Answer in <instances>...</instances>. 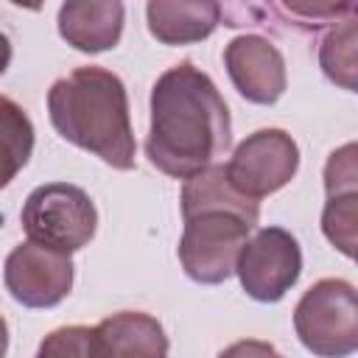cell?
I'll return each instance as SVG.
<instances>
[{
  "label": "cell",
  "instance_id": "3",
  "mask_svg": "<svg viewBox=\"0 0 358 358\" xmlns=\"http://www.w3.org/2000/svg\"><path fill=\"white\" fill-rule=\"evenodd\" d=\"M48 115L62 140L101 157L117 171L134 168L137 143L129 120V95L112 70L87 64L53 81Z\"/></svg>",
  "mask_w": 358,
  "mask_h": 358
},
{
  "label": "cell",
  "instance_id": "13",
  "mask_svg": "<svg viewBox=\"0 0 358 358\" xmlns=\"http://www.w3.org/2000/svg\"><path fill=\"white\" fill-rule=\"evenodd\" d=\"M34 154V123L25 109L0 95V190L28 165Z\"/></svg>",
  "mask_w": 358,
  "mask_h": 358
},
{
  "label": "cell",
  "instance_id": "16",
  "mask_svg": "<svg viewBox=\"0 0 358 358\" xmlns=\"http://www.w3.org/2000/svg\"><path fill=\"white\" fill-rule=\"evenodd\" d=\"M36 358H92V327L70 324L48 333L36 350Z\"/></svg>",
  "mask_w": 358,
  "mask_h": 358
},
{
  "label": "cell",
  "instance_id": "12",
  "mask_svg": "<svg viewBox=\"0 0 358 358\" xmlns=\"http://www.w3.org/2000/svg\"><path fill=\"white\" fill-rule=\"evenodd\" d=\"M148 31L162 45L207 39L221 22V6L210 0H154L145 6Z\"/></svg>",
  "mask_w": 358,
  "mask_h": 358
},
{
  "label": "cell",
  "instance_id": "14",
  "mask_svg": "<svg viewBox=\"0 0 358 358\" xmlns=\"http://www.w3.org/2000/svg\"><path fill=\"white\" fill-rule=\"evenodd\" d=\"M319 64L333 84L355 92V14L338 20L327 31L319 45Z\"/></svg>",
  "mask_w": 358,
  "mask_h": 358
},
{
  "label": "cell",
  "instance_id": "5",
  "mask_svg": "<svg viewBox=\"0 0 358 358\" xmlns=\"http://www.w3.org/2000/svg\"><path fill=\"white\" fill-rule=\"evenodd\" d=\"M302 347L319 358H347L358 350V296L347 280L313 282L294 308Z\"/></svg>",
  "mask_w": 358,
  "mask_h": 358
},
{
  "label": "cell",
  "instance_id": "17",
  "mask_svg": "<svg viewBox=\"0 0 358 358\" xmlns=\"http://www.w3.org/2000/svg\"><path fill=\"white\" fill-rule=\"evenodd\" d=\"M218 358H282L268 341H257V338H243L229 344L227 350H221Z\"/></svg>",
  "mask_w": 358,
  "mask_h": 358
},
{
  "label": "cell",
  "instance_id": "11",
  "mask_svg": "<svg viewBox=\"0 0 358 358\" xmlns=\"http://www.w3.org/2000/svg\"><path fill=\"white\" fill-rule=\"evenodd\" d=\"M59 34L81 53H101L120 42L123 3L117 0H76L59 8Z\"/></svg>",
  "mask_w": 358,
  "mask_h": 358
},
{
  "label": "cell",
  "instance_id": "2",
  "mask_svg": "<svg viewBox=\"0 0 358 358\" xmlns=\"http://www.w3.org/2000/svg\"><path fill=\"white\" fill-rule=\"evenodd\" d=\"M185 232L179 260L185 274L201 285H218L235 274V263L260 218L255 199L238 193L224 165H210L182 185Z\"/></svg>",
  "mask_w": 358,
  "mask_h": 358
},
{
  "label": "cell",
  "instance_id": "8",
  "mask_svg": "<svg viewBox=\"0 0 358 358\" xmlns=\"http://www.w3.org/2000/svg\"><path fill=\"white\" fill-rule=\"evenodd\" d=\"M6 291L25 308H53L73 288L70 255L53 252L39 243H20L6 257Z\"/></svg>",
  "mask_w": 358,
  "mask_h": 358
},
{
  "label": "cell",
  "instance_id": "10",
  "mask_svg": "<svg viewBox=\"0 0 358 358\" xmlns=\"http://www.w3.org/2000/svg\"><path fill=\"white\" fill-rule=\"evenodd\" d=\"M92 358H168V336L154 316L120 310L92 327Z\"/></svg>",
  "mask_w": 358,
  "mask_h": 358
},
{
  "label": "cell",
  "instance_id": "15",
  "mask_svg": "<svg viewBox=\"0 0 358 358\" xmlns=\"http://www.w3.org/2000/svg\"><path fill=\"white\" fill-rule=\"evenodd\" d=\"M355 221H358V190L327 193V204L322 213V232L344 257L355 255Z\"/></svg>",
  "mask_w": 358,
  "mask_h": 358
},
{
  "label": "cell",
  "instance_id": "19",
  "mask_svg": "<svg viewBox=\"0 0 358 358\" xmlns=\"http://www.w3.org/2000/svg\"><path fill=\"white\" fill-rule=\"evenodd\" d=\"M6 350H8V327L6 319L0 316V358H6Z\"/></svg>",
  "mask_w": 358,
  "mask_h": 358
},
{
  "label": "cell",
  "instance_id": "9",
  "mask_svg": "<svg viewBox=\"0 0 358 358\" xmlns=\"http://www.w3.org/2000/svg\"><path fill=\"white\" fill-rule=\"evenodd\" d=\"M229 81L249 103L271 106L285 92V59L282 53L257 34L235 36L224 50Z\"/></svg>",
  "mask_w": 358,
  "mask_h": 358
},
{
  "label": "cell",
  "instance_id": "6",
  "mask_svg": "<svg viewBox=\"0 0 358 358\" xmlns=\"http://www.w3.org/2000/svg\"><path fill=\"white\" fill-rule=\"evenodd\" d=\"M296 168L299 148L282 129H260L249 134L224 165L229 185L255 201L285 187L296 176Z\"/></svg>",
  "mask_w": 358,
  "mask_h": 358
},
{
  "label": "cell",
  "instance_id": "4",
  "mask_svg": "<svg viewBox=\"0 0 358 358\" xmlns=\"http://www.w3.org/2000/svg\"><path fill=\"white\" fill-rule=\"evenodd\" d=\"M20 221L31 243L70 255L92 241L98 210L78 185L48 182L28 193Z\"/></svg>",
  "mask_w": 358,
  "mask_h": 358
},
{
  "label": "cell",
  "instance_id": "7",
  "mask_svg": "<svg viewBox=\"0 0 358 358\" xmlns=\"http://www.w3.org/2000/svg\"><path fill=\"white\" fill-rule=\"evenodd\" d=\"M235 274L255 302H280L302 274V249L282 227H263L238 255Z\"/></svg>",
  "mask_w": 358,
  "mask_h": 358
},
{
  "label": "cell",
  "instance_id": "18",
  "mask_svg": "<svg viewBox=\"0 0 358 358\" xmlns=\"http://www.w3.org/2000/svg\"><path fill=\"white\" fill-rule=\"evenodd\" d=\"M8 64H11V42L6 34H0V76L8 70Z\"/></svg>",
  "mask_w": 358,
  "mask_h": 358
},
{
  "label": "cell",
  "instance_id": "1",
  "mask_svg": "<svg viewBox=\"0 0 358 358\" xmlns=\"http://www.w3.org/2000/svg\"><path fill=\"white\" fill-rule=\"evenodd\" d=\"M232 143L227 101L207 73L190 62L165 70L151 90L145 154L154 168L187 179L210 168Z\"/></svg>",
  "mask_w": 358,
  "mask_h": 358
}]
</instances>
